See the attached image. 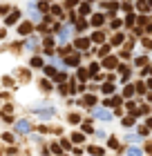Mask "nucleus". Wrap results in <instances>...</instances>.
<instances>
[{
	"label": "nucleus",
	"instance_id": "obj_1",
	"mask_svg": "<svg viewBox=\"0 0 152 156\" xmlns=\"http://www.w3.org/2000/svg\"><path fill=\"white\" fill-rule=\"evenodd\" d=\"M16 129H18V132H29V121H18Z\"/></svg>",
	"mask_w": 152,
	"mask_h": 156
},
{
	"label": "nucleus",
	"instance_id": "obj_2",
	"mask_svg": "<svg viewBox=\"0 0 152 156\" xmlns=\"http://www.w3.org/2000/svg\"><path fill=\"white\" fill-rule=\"evenodd\" d=\"M18 18H20V11H14V14H9V16H7V25H14Z\"/></svg>",
	"mask_w": 152,
	"mask_h": 156
},
{
	"label": "nucleus",
	"instance_id": "obj_3",
	"mask_svg": "<svg viewBox=\"0 0 152 156\" xmlns=\"http://www.w3.org/2000/svg\"><path fill=\"white\" fill-rule=\"evenodd\" d=\"M18 31H20L22 36H25V34H29V31H31V25H29V22H22V25L18 27Z\"/></svg>",
	"mask_w": 152,
	"mask_h": 156
},
{
	"label": "nucleus",
	"instance_id": "obj_4",
	"mask_svg": "<svg viewBox=\"0 0 152 156\" xmlns=\"http://www.w3.org/2000/svg\"><path fill=\"white\" fill-rule=\"evenodd\" d=\"M76 47H78V49H85V47H90V40L81 38V40H76Z\"/></svg>",
	"mask_w": 152,
	"mask_h": 156
},
{
	"label": "nucleus",
	"instance_id": "obj_5",
	"mask_svg": "<svg viewBox=\"0 0 152 156\" xmlns=\"http://www.w3.org/2000/svg\"><path fill=\"white\" fill-rule=\"evenodd\" d=\"M83 105H94V96H85L83 98Z\"/></svg>",
	"mask_w": 152,
	"mask_h": 156
},
{
	"label": "nucleus",
	"instance_id": "obj_6",
	"mask_svg": "<svg viewBox=\"0 0 152 156\" xmlns=\"http://www.w3.org/2000/svg\"><path fill=\"white\" fill-rule=\"evenodd\" d=\"M31 67H43V60L41 58H31Z\"/></svg>",
	"mask_w": 152,
	"mask_h": 156
},
{
	"label": "nucleus",
	"instance_id": "obj_7",
	"mask_svg": "<svg viewBox=\"0 0 152 156\" xmlns=\"http://www.w3.org/2000/svg\"><path fill=\"white\" fill-rule=\"evenodd\" d=\"M114 65H117V60H114V58H107V60H105V67H114Z\"/></svg>",
	"mask_w": 152,
	"mask_h": 156
},
{
	"label": "nucleus",
	"instance_id": "obj_8",
	"mask_svg": "<svg viewBox=\"0 0 152 156\" xmlns=\"http://www.w3.org/2000/svg\"><path fill=\"white\" fill-rule=\"evenodd\" d=\"M103 22V16H94V25H101Z\"/></svg>",
	"mask_w": 152,
	"mask_h": 156
}]
</instances>
